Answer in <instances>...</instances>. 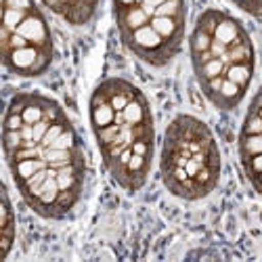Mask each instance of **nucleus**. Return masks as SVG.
<instances>
[{"instance_id": "obj_20", "label": "nucleus", "mask_w": 262, "mask_h": 262, "mask_svg": "<svg viewBox=\"0 0 262 262\" xmlns=\"http://www.w3.org/2000/svg\"><path fill=\"white\" fill-rule=\"evenodd\" d=\"M3 9H21V11H34V0H3Z\"/></svg>"}, {"instance_id": "obj_10", "label": "nucleus", "mask_w": 262, "mask_h": 262, "mask_svg": "<svg viewBox=\"0 0 262 262\" xmlns=\"http://www.w3.org/2000/svg\"><path fill=\"white\" fill-rule=\"evenodd\" d=\"M116 114L118 112L112 107V103H109L99 91H95L93 97H91V124H93V130H99V128L114 124Z\"/></svg>"}, {"instance_id": "obj_6", "label": "nucleus", "mask_w": 262, "mask_h": 262, "mask_svg": "<svg viewBox=\"0 0 262 262\" xmlns=\"http://www.w3.org/2000/svg\"><path fill=\"white\" fill-rule=\"evenodd\" d=\"M97 91H99L109 103H112V107L116 109V112H122V109L139 95L137 86H133L130 82H126V80H122V78H109V80L101 82V84L97 86Z\"/></svg>"}, {"instance_id": "obj_24", "label": "nucleus", "mask_w": 262, "mask_h": 262, "mask_svg": "<svg viewBox=\"0 0 262 262\" xmlns=\"http://www.w3.org/2000/svg\"><path fill=\"white\" fill-rule=\"evenodd\" d=\"M250 183H252V185H254V189H256V191H258V193L262 195V172L254 174V177L250 179Z\"/></svg>"}, {"instance_id": "obj_8", "label": "nucleus", "mask_w": 262, "mask_h": 262, "mask_svg": "<svg viewBox=\"0 0 262 262\" xmlns=\"http://www.w3.org/2000/svg\"><path fill=\"white\" fill-rule=\"evenodd\" d=\"M151 28H154L170 47L181 49L183 36H185V19H174V17H151Z\"/></svg>"}, {"instance_id": "obj_16", "label": "nucleus", "mask_w": 262, "mask_h": 262, "mask_svg": "<svg viewBox=\"0 0 262 262\" xmlns=\"http://www.w3.org/2000/svg\"><path fill=\"white\" fill-rule=\"evenodd\" d=\"M32 11H21V9H3V28L15 32L19 24L24 21Z\"/></svg>"}, {"instance_id": "obj_12", "label": "nucleus", "mask_w": 262, "mask_h": 262, "mask_svg": "<svg viewBox=\"0 0 262 262\" xmlns=\"http://www.w3.org/2000/svg\"><path fill=\"white\" fill-rule=\"evenodd\" d=\"M15 239V218H13V208L7 189L3 191V252H0V260H5Z\"/></svg>"}, {"instance_id": "obj_27", "label": "nucleus", "mask_w": 262, "mask_h": 262, "mask_svg": "<svg viewBox=\"0 0 262 262\" xmlns=\"http://www.w3.org/2000/svg\"><path fill=\"white\" fill-rule=\"evenodd\" d=\"M137 3H139V5H143V0H137Z\"/></svg>"}, {"instance_id": "obj_5", "label": "nucleus", "mask_w": 262, "mask_h": 262, "mask_svg": "<svg viewBox=\"0 0 262 262\" xmlns=\"http://www.w3.org/2000/svg\"><path fill=\"white\" fill-rule=\"evenodd\" d=\"M19 36H24L30 45L47 51V53H53V40H51V32H49V26L45 17L40 15L38 9H34L24 21L19 24V28L15 30Z\"/></svg>"}, {"instance_id": "obj_21", "label": "nucleus", "mask_w": 262, "mask_h": 262, "mask_svg": "<svg viewBox=\"0 0 262 262\" xmlns=\"http://www.w3.org/2000/svg\"><path fill=\"white\" fill-rule=\"evenodd\" d=\"M239 9H244V11L250 13V15L260 17V15H262V0H244V5L239 7Z\"/></svg>"}, {"instance_id": "obj_7", "label": "nucleus", "mask_w": 262, "mask_h": 262, "mask_svg": "<svg viewBox=\"0 0 262 262\" xmlns=\"http://www.w3.org/2000/svg\"><path fill=\"white\" fill-rule=\"evenodd\" d=\"M116 11V21L122 36H128L147 24H151V15L143 9V5H128V7H114Z\"/></svg>"}, {"instance_id": "obj_19", "label": "nucleus", "mask_w": 262, "mask_h": 262, "mask_svg": "<svg viewBox=\"0 0 262 262\" xmlns=\"http://www.w3.org/2000/svg\"><path fill=\"white\" fill-rule=\"evenodd\" d=\"M242 164H244V170H246V174H248V179H252L254 174L262 172V154L252 156V158H248V160H242Z\"/></svg>"}, {"instance_id": "obj_4", "label": "nucleus", "mask_w": 262, "mask_h": 262, "mask_svg": "<svg viewBox=\"0 0 262 262\" xmlns=\"http://www.w3.org/2000/svg\"><path fill=\"white\" fill-rule=\"evenodd\" d=\"M3 59H5V65L13 74L40 76V74H45L47 68L51 65L53 53H47L34 45H28V47H21V49H15V51L3 55Z\"/></svg>"}, {"instance_id": "obj_14", "label": "nucleus", "mask_w": 262, "mask_h": 262, "mask_svg": "<svg viewBox=\"0 0 262 262\" xmlns=\"http://www.w3.org/2000/svg\"><path fill=\"white\" fill-rule=\"evenodd\" d=\"M262 154V135H244L239 137V158L248 160Z\"/></svg>"}, {"instance_id": "obj_11", "label": "nucleus", "mask_w": 262, "mask_h": 262, "mask_svg": "<svg viewBox=\"0 0 262 262\" xmlns=\"http://www.w3.org/2000/svg\"><path fill=\"white\" fill-rule=\"evenodd\" d=\"M9 166H11V172H13V179L17 185L30 181L34 174H38L40 170L49 168V164L45 162V158H11L9 160Z\"/></svg>"}, {"instance_id": "obj_18", "label": "nucleus", "mask_w": 262, "mask_h": 262, "mask_svg": "<svg viewBox=\"0 0 262 262\" xmlns=\"http://www.w3.org/2000/svg\"><path fill=\"white\" fill-rule=\"evenodd\" d=\"M133 151L145 158H154V139H137L133 143Z\"/></svg>"}, {"instance_id": "obj_26", "label": "nucleus", "mask_w": 262, "mask_h": 262, "mask_svg": "<svg viewBox=\"0 0 262 262\" xmlns=\"http://www.w3.org/2000/svg\"><path fill=\"white\" fill-rule=\"evenodd\" d=\"M233 3H235L237 7H242V5H244V0H233Z\"/></svg>"}, {"instance_id": "obj_3", "label": "nucleus", "mask_w": 262, "mask_h": 262, "mask_svg": "<svg viewBox=\"0 0 262 262\" xmlns=\"http://www.w3.org/2000/svg\"><path fill=\"white\" fill-rule=\"evenodd\" d=\"M198 26L204 28L214 40L223 42L225 47H233L237 42H244L250 38L237 19H233L231 15H227L223 11H216V9L202 13L198 19Z\"/></svg>"}, {"instance_id": "obj_17", "label": "nucleus", "mask_w": 262, "mask_h": 262, "mask_svg": "<svg viewBox=\"0 0 262 262\" xmlns=\"http://www.w3.org/2000/svg\"><path fill=\"white\" fill-rule=\"evenodd\" d=\"M47 7H51L55 13H59L63 19H72V13H74V0H42Z\"/></svg>"}, {"instance_id": "obj_22", "label": "nucleus", "mask_w": 262, "mask_h": 262, "mask_svg": "<svg viewBox=\"0 0 262 262\" xmlns=\"http://www.w3.org/2000/svg\"><path fill=\"white\" fill-rule=\"evenodd\" d=\"M250 112H254V114H258L262 118V89L256 93V97H254V101L250 105Z\"/></svg>"}, {"instance_id": "obj_1", "label": "nucleus", "mask_w": 262, "mask_h": 262, "mask_svg": "<svg viewBox=\"0 0 262 262\" xmlns=\"http://www.w3.org/2000/svg\"><path fill=\"white\" fill-rule=\"evenodd\" d=\"M221 177V154L210 128L193 116H177L166 128L162 179L183 200H200L214 191Z\"/></svg>"}, {"instance_id": "obj_23", "label": "nucleus", "mask_w": 262, "mask_h": 262, "mask_svg": "<svg viewBox=\"0 0 262 262\" xmlns=\"http://www.w3.org/2000/svg\"><path fill=\"white\" fill-rule=\"evenodd\" d=\"M166 3V0H143V9L151 15V17H154V13H156V9L160 7V5H164Z\"/></svg>"}, {"instance_id": "obj_9", "label": "nucleus", "mask_w": 262, "mask_h": 262, "mask_svg": "<svg viewBox=\"0 0 262 262\" xmlns=\"http://www.w3.org/2000/svg\"><path fill=\"white\" fill-rule=\"evenodd\" d=\"M246 91L242 89V86H237L235 82H231L229 78H223L221 86L216 89V93L210 97V101L218 107V109H225V112H229V109L237 107L239 101L244 99Z\"/></svg>"}, {"instance_id": "obj_25", "label": "nucleus", "mask_w": 262, "mask_h": 262, "mask_svg": "<svg viewBox=\"0 0 262 262\" xmlns=\"http://www.w3.org/2000/svg\"><path fill=\"white\" fill-rule=\"evenodd\" d=\"M128 5H139L137 0H114V7H128Z\"/></svg>"}, {"instance_id": "obj_15", "label": "nucleus", "mask_w": 262, "mask_h": 262, "mask_svg": "<svg viewBox=\"0 0 262 262\" xmlns=\"http://www.w3.org/2000/svg\"><path fill=\"white\" fill-rule=\"evenodd\" d=\"M154 17H174L185 19V0H166L154 13Z\"/></svg>"}, {"instance_id": "obj_2", "label": "nucleus", "mask_w": 262, "mask_h": 262, "mask_svg": "<svg viewBox=\"0 0 262 262\" xmlns=\"http://www.w3.org/2000/svg\"><path fill=\"white\" fill-rule=\"evenodd\" d=\"M122 40L139 59H143L149 65H166L168 61L174 59V55L179 53L174 47H170L154 28H151V24H147V26L135 30V32H130L128 36H122Z\"/></svg>"}, {"instance_id": "obj_13", "label": "nucleus", "mask_w": 262, "mask_h": 262, "mask_svg": "<svg viewBox=\"0 0 262 262\" xmlns=\"http://www.w3.org/2000/svg\"><path fill=\"white\" fill-rule=\"evenodd\" d=\"M252 74H254V65H252V63H231V65H227L225 78H229V80L235 82L237 86H242L244 91H248L250 80H252Z\"/></svg>"}]
</instances>
